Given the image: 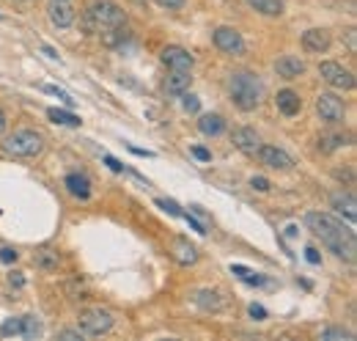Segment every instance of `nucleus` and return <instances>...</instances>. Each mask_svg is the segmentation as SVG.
I'll use <instances>...</instances> for the list:
<instances>
[{
    "instance_id": "nucleus-1",
    "label": "nucleus",
    "mask_w": 357,
    "mask_h": 341,
    "mask_svg": "<svg viewBox=\"0 0 357 341\" xmlns=\"http://www.w3.org/2000/svg\"><path fill=\"white\" fill-rule=\"evenodd\" d=\"M305 226L308 231L322 240V245L336 254L338 259H347V262H355L357 256V240L352 226H347L341 218L330 215V212H308L305 215Z\"/></svg>"
},
{
    "instance_id": "nucleus-2",
    "label": "nucleus",
    "mask_w": 357,
    "mask_h": 341,
    "mask_svg": "<svg viewBox=\"0 0 357 341\" xmlns=\"http://www.w3.org/2000/svg\"><path fill=\"white\" fill-rule=\"evenodd\" d=\"M83 30L85 33H108L113 28L127 25V14L121 6H116L113 0H94L85 11H83Z\"/></svg>"
},
{
    "instance_id": "nucleus-3",
    "label": "nucleus",
    "mask_w": 357,
    "mask_h": 341,
    "mask_svg": "<svg viewBox=\"0 0 357 341\" xmlns=\"http://www.w3.org/2000/svg\"><path fill=\"white\" fill-rule=\"evenodd\" d=\"M228 91H231L234 105L245 113L256 110L261 105V96H264V85H261L258 74H253V72H234L231 83H228Z\"/></svg>"
},
{
    "instance_id": "nucleus-4",
    "label": "nucleus",
    "mask_w": 357,
    "mask_h": 341,
    "mask_svg": "<svg viewBox=\"0 0 357 341\" xmlns=\"http://www.w3.org/2000/svg\"><path fill=\"white\" fill-rule=\"evenodd\" d=\"M0 149L8 157H36L44 149V138L36 130H14L11 135L3 138Z\"/></svg>"
},
{
    "instance_id": "nucleus-5",
    "label": "nucleus",
    "mask_w": 357,
    "mask_h": 341,
    "mask_svg": "<svg viewBox=\"0 0 357 341\" xmlns=\"http://www.w3.org/2000/svg\"><path fill=\"white\" fill-rule=\"evenodd\" d=\"M116 325V317L113 311L102 309V306H94V309H85L77 320V328L83 331V336H91V339H99L105 333H110Z\"/></svg>"
},
{
    "instance_id": "nucleus-6",
    "label": "nucleus",
    "mask_w": 357,
    "mask_h": 341,
    "mask_svg": "<svg viewBox=\"0 0 357 341\" xmlns=\"http://www.w3.org/2000/svg\"><path fill=\"white\" fill-rule=\"evenodd\" d=\"M319 74H322V80H325L327 85H333V88H338V91L355 88V74H352L349 69H344L341 63H336V61H322V63H319Z\"/></svg>"
},
{
    "instance_id": "nucleus-7",
    "label": "nucleus",
    "mask_w": 357,
    "mask_h": 341,
    "mask_svg": "<svg viewBox=\"0 0 357 341\" xmlns=\"http://www.w3.org/2000/svg\"><path fill=\"white\" fill-rule=\"evenodd\" d=\"M212 39H214V47H217L220 52H225V55H245V50H247L242 33H239L236 28H228V25L217 28Z\"/></svg>"
},
{
    "instance_id": "nucleus-8",
    "label": "nucleus",
    "mask_w": 357,
    "mask_h": 341,
    "mask_svg": "<svg viewBox=\"0 0 357 341\" xmlns=\"http://www.w3.org/2000/svg\"><path fill=\"white\" fill-rule=\"evenodd\" d=\"M316 110H319L322 121H327V124H341L344 116H347L344 99H338L336 94H322V96L316 99Z\"/></svg>"
},
{
    "instance_id": "nucleus-9",
    "label": "nucleus",
    "mask_w": 357,
    "mask_h": 341,
    "mask_svg": "<svg viewBox=\"0 0 357 341\" xmlns=\"http://www.w3.org/2000/svg\"><path fill=\"white\" fill-rule=\"evenodd\" d=\"M256 154H258L261 165H267V168H272V171H292V168H294V157L286 154V152L278 149V146H261Z\"/></svg>"
},
{
    "instance_id": "nucleus-10",
    "label": "nucleus",
    "mask_w": 357,
    "mask_h": 341,
    "mask_svg": "<svg viewBox=\"0 0 357 341\" xmlns=\"http://www.w3.org/2000/svg\"><path fill=\"white\" fill-rule=\"evenodd\" d=\"M192 300H195V306H198L201 311H206V314H220V311H225V306H228V300H225V295H223L220 289H198V292L192 295Z\"/></svg>"
},
{
    "instance_id": "nucleus-11",
    "label": "nucleus",
    "mask_w": 357,
    "mask_h": 341,
    "mask_svg": "<svg viewBox=\"0 0 357 341\" xmlns=\"http://www.w3.org/2000/svg\"><path fill=\"white\" fill-rule=\"evenodd\" d=\"M234 146H236L242 154L256 157V152L261 149V138H258V132H256V130H250V127H239V130H234Z\"/></svg>"
},
{
    "instance_id": "nucleus-12",
    "label": "nucleus",
    "mask_w": 357,
    "mask_h": 341,
    "mask_svg": "<svg viewBox=\"0 0 357 341\" xmlns=\"http://www.w3.org/2000/svg\"><path fill=\"white\" fill-rule=\"evenodd\" d=\"M171 259L181 265V267H190V265H195L198 262V248L187 240V237H176L174 242H171Z\"/></svg>"
},
{
    "instance_id": "nucleus-13",
    "label": "nucleus",
    "mask_w": 357,
    "mask_h": 341,
    "mask_svg": "<svg viewBox=\"0 0 357 341\" xmlns=\"http://www.w3.org/2000/svg\"><path fill=\"white\" fill-rule=\"evenodd\" d=\"M330 44H333V39H330V33L325 28H311V30L303 33V47L308 52H327Z\"/></svg>"
},
{
    "instance_id": "nucleus-14",
    "label": "nucleus",
    "mask_w": 357,
    "mask_h": 341,
    "mask_svg": "<svg viewBox=\"0 0 357 341\" xmlns=\"http://www.w3.org/2000/svg\"><path fill=\"white\" fill-rule=\"evenodd\" d=\"M47 14H50V22L55 28H69L74 22V8L69 6V0H52Z\"/></svg>"
},
{
    "instance_id": "nucleus-15",
    "label": "nucleus",
    "mask_w": 357,
    "mask_h": 341,
    "mask_svg": "<svg viewBox=\"0 0 357 341\" xmlns=\"http://www.w3.org/2000/svg\"><path fill=\"white\" fill-rule=\"evenodd\" d=\"M160 58H163V63L168 69H190L192 72V63H195V58L184 47H165Z\"/></svg>"
},
{
    "instance_id": "nucleus-16",
    "label": "nucleus",
    "mask_w": 357,
    "mask_h": 341,
    "mask_svg": "<svg viewBox=\"0 0 357 341\" xmlns=\"http://www.w3.org/2000/svg\"><path fill=\"white\" fill-rule=\"evenodd\" d=\"M330 207L338 212V215H344L349 223H355V218H357V201H355V196L347 190H341V193H333V198H330Z\"/></svg>"
},
{
    "instance_id": "nucleus-17",
    "label": "nucleus",
    "mask_w": 357,
    "mask_h": 341,
    "mask_svg": "<svg viewBox=\"0 0 357 341\" xmlns=\"http://www.w3.org/2000/svg\"><path fill=\"white\" fill-rule=\"evenodd\" d=\"M275 105H278V110H280L283 116H297V113L303 110V99H300V94H297V91H292V88L278 91Z\"/></svg>"
},
{
    "instance_id": "nucleus-18",
    "label": "nucleus",
    "mask_w": 357,
    "mask_h": 341,
    "mask_svg": "<svg viewBox=\"0 0 357 341\" xmlns=\"http://www.w3.org/2000/svg\"><path fill=\"white\" fill-rule=\"evenodd\" d=\"M190 83H192L190 69H171V74L165 77V91H168L171 96H181V94L190 88Z\"/></svg>"
},
{
    "instance_id": "nucleus-19",
    "label": "nucleus",
    "mask_w": 357,
    "mask_h": 341,
    "mask_svg": "<svg viewBox=\"0 0 357 341\" xmlns=\"http://www.w3.org/2000/svg\"><path fill=\"white\" fill-rule=\"evenodd\" d=\"M275 72H278L280 77H286V80H294V77H300V74L305 72V63H303L297 55H280V58L275 61Z\"/></svg>"
},
{
    "instance_id": "nucleus-20",
    "label": "nucleus",
    "mask_w": 357,
    "mask_h": 341,
    "mask_svg": "<svg viewBox=\"0 0 357 341\" xmlns=\"http://www.w3.org/2000/svg\"><path fill=\"white\" fill-rule=\"evenodd\" d=\"M198 130L206 135V138H217L223 130H225V118L220 113H203L198 118Z\"/></svg>"
},
{
    "instance_id": "nucleus-21",
    "label": "nucleus",
    "mask_w": 357,
    "mask_h": 341,
    "mask_svg": "<svg viewBox=\"0 0 357 341\" xmlns=\"http://www.w3.org/2000/svg\"><path fill=\"white\" fill-rule=\"evenodd\" d=\"M63 185H66V190H69L72 196H77V198H88V196H91V182H88L85 174H69Z\"/></svg>"
},
{
    "instance_id": "nucleus-22",
    "label": "nucleus",
    "mask_w": 357,
    "mask_h": 341,
    "mask_svg": "<svg viewBox=\"0 0 357 341\" xmlns=\"http://www.w3.org/2000/svg\"><path fill=\"white\" fill-rule=\"evenodd\" d=\"M41 320L39 317H33V314H25V317H19V336L28 341L39 339L41 336Z\"/></svg>"
},
{
    "instance_id": "nucleus-23",
    "label": "nucleus",
    "mask_w": 357,
    "mask_h": 341,
    "mask_svg": "<svg viewBox=\"0 0 357 341\" xmlns=\"http://www.w3.org/2000/svg\"><path fill=\"white\" fill-rule=\"evenodd\" d=\"M245 3L264 17H280L283 14V0H245Z\"/></svg>"
},
{
    "instance_id": "nucleus-24",
    "label": "nucleus",
    "mask_w": 357,
    "mask_h": 341,
    "mask_svg": "<svg viewBox=\"0 0 357 341\" xmlns=\"http://www.w3.org/2000/svg\"><path fill=\"white\" fill-rule=\"evenodd\" d=\"M231 273L239 276V278H242L245 284H250V287H267V284H269L261 273H253L250 267H242V265H231Z\"/></svg>"
},
{
    "instance_id": "nucleus-25",
    "label": "nucleus",
    "mask_w": 357,
    "mask_h": 341,
    "mask_svg": "<svg viewBox=\"0 0 357 341\" xmlns=\"http://www.w3.org/2000/svg\"><path fill=\"white\" fill-rule=\"evenodd\" d=\"M47 118L55 121V124H63V127H80V124H83L80 116H74V113H69V110H61V107H50V110H47Z\"/></svg>"
},
{
    "instance_id": "nucleus-26",
    "label": "nucleus",
    "mask_w": 357,
    "mask_h": 341,
    "mask_svg": "<svg viewBox=\"0 0 357 341\" xmlns=\"http://www.w3.org/2000/svg\"><path fill=\"white\" fill-rule=\"evenodd\" d=\"M352 339H355V333L347 331V328H327V331H322V341H352Z\"/></svg>"
},
{
    "instance_id": "nucleus-27",
    "label": "nucleus",
    "mask_w": 357,
    "mask_h": 341,
    "mask_svg": "<svg viewBox=\"0 0 357 341\" xmlns=\"http://www.w3.org/2000/svg\"><path fill=\"white\" fill-rule=\"evenodd\" d=\"M344 143H347V138H344V135H330V138L319 141V149H322V152H336V149H341Z\"/></svg>"
},
{
    "instance_id": "nucleus-28",
    "label": "nucleus",
    "mask_w": 357,
    "mask_h": 341,
    "mask_svg": "<svg viewBox=\"0 0 357 341\" xmlns=\"http://www.w3.org/2000/svg\"><path fill=\"white\" fill-rule=\"evenodd\" d=\"M0 336H19V317H11V320H6L3 325H0Z\"/></svg>"
},
{
    "instance_id": "nucleus-29",
    "label": "nucleus",
    "mask_w": 357,
    "mask_h": 341,
    "mask_svg": "<svg viewBox=\"0 0 357 341\" xmlns=\"http://www.w3.org/2000/svg\"><path fill=\"white\" fill-rule=\"evenodd\" d=\"M157 207H160V209H165V212H168V215H174V218H181V215H184V212H181V207H178L174 198H157Z\"/></svg>"
},
{
    "instance_id": "nucleus-30",
    "label": "nucleus",
    "mask_w": 357,
    "mask_h": 341,
    "mask_svg": "<svg viewBox=\"0 0 357 341\" xmlns=\"http://www.w3.org/2000/svg\"><path fill=\"white\" fill-rule=\"evenodd\" d=\"M181 105H184L187 113H198V110H201V99H198L195 94H187V91L181 94Z\"/></svg>"
},
{
    "instance_id": "nucleus-31",
    "label": "nucleus",
    "mask_w": 357,
    "mask_h": 341,
    "mask_svg": "<svg viewBox=\"0 0 357 341\" xmlns=\"http://www.w3.org/2000/svg\"><path fill=\"white\" fill-rule=\"evenodd\" d=\"M44 91H47V94H52V96H58V99H63V105H69V107L74 105V99H72L66 91H61L58 85H44Z\"/></svg>"
},
{
    "instance_id": "nucleus-32",
    "label": "nucleus",
    "mask_w": 357,
    "mask_h": 341,
    "mask_svg": "<svg viewBox=\"0 0 357 341\" xmlns=\"http://www.w3.org/2000/svg\"><path fill=\"white\" fill-rule=\"evenodd\" d=\"M250 187L258 190V193H267L272 185H269V179H264V176H253V179H250Z\"/></svg>"
},
{
    "instance_id": "nucleus-33",
    "label": "nucleus",
    "mask_w": 357,
    "mask_h": 341,
    "mask_svg": "<svg viewBox=\"0 0 357 341\" xmlns=\"http://www.w3.org/2000/svg\"><path fill=\"white\" fill-rule=\"evenodd\" d=\"M39 265H41V267H55V265H58V254L44 251V254L39 256Z\"/></svg>"
},
{
    "instance_id": "nucleus-34",
    "label": "nucleus",
    "mask_w": 357,
    "mask_h": 341,
    "mask_svg": "<svg viewBox=\"0 0 357 341\" xmlns=\"http://www.w3.org/2000/svg\"><path fill=\"white\" fill-rule=\"evenodd\" d=\"M17 256H19V254H17L14 248H0V262H3V265H14Z\"/></svg>"
},
{
    "instance_id": "nucleus-35",
    "label": "nucleus",
    "mask_w": 357,
    "mask_h": 341,
    "mask_svg": "<svg viewBox=\"0 0 357 341\" xmlns=\"http://www.w3.org/2000/svg\"><path fill=\"white\" fill-rule=\"evenodd\" d=\"M58 339H63V341H83L85 336H83V331L77 328V331H61V333H58Z\"/></svg>"
},
{
    "instance_id": "nucleus-36",
    "label": "nucleus",
    "mask_w": 357,
    "mask_h": 341,
    "mask_svg": "<svg viewBox=\"0 0 357 341\" xmlns=\"http://www.w3.org/2000/svg\"><path fill=\"white\" fill-rule=\"evenodd\" d=\"M192 154H195L201 163H209V160H212V152H209V149H203V146H192Z\"/></svg>"
},
{
    "instance_id": "nucleus-37",
    "label": "nucleus",
    "mask_w": 357,
    "mask_h": 341,
    "mask_svg": "<svg viewBox=\"0 0 357 341\" xmlns=\"http://www.w3.org/2000/svg\"><path fill=\"white\" fill-rule=\"evenodd\" d=\"M250 317L261 322V320H267V309H264V306H258V303H253V306H250Z\"/></svg>"
},
{
    "instance_id": "nucleus-38",
    "label": "nucleus",
    "mask_w": 357,
    "mask_h": 341,
    "mask_svg": "<svg viewBox=\"0 0 357 341\" xmlns=\"http://www.w3.org/2000/svg\"><path fill=\"white\" fill-rule=\"evenodd\" d=\"M154 3L163 6V8H168V11H178L184 6V0H154Z\"/></svg>"
},
{
    "instance_id": "nucleus-39",
    "label": "nucleus",
    "mask_w": 357,
    "mask_h": 341,
    "mask_svg": "<svg viewBox=\"0 0 357 341\" xmlns=\"http://www.w3.org/2000/svg\"><path fill=\"white\" fill-rule=\"evenodd\" d=\"M181 218H184V220H187V223H190V226H192V229H195L198 234H206V226H203L201 220H195L192 215H181Z\"/></svg>"
},
{
    "instance_id": "nucleus-40",
    "label": "nucleus",
    "mask_w": 357,
    "mask_h": 341,
    "mask_svg": "<svg viewBox=\"0 0 357 341\" xmlns=\"http://www.w3.org/2000/svg\"><path fill=\"white\" fill-rule=\"evenodd\" d=\"M305 259L311 262V265H322V256H319V251L311 245V248H305Z\"/></svg>"
},
{
    "instance_id": "nucleus-41",
    "label": "nucleus",
    "mask_w": 357,
    "mask_h": 341,
    "mask_svg": "<svg viewBox=\"0 0 357 341\" xmlns=\"http://www.w3.org/2000/svg\"><path fill=\"white\" fill-rule=\"evenodd\" d=\"M105 163H108V165H110V168H113L116 174H121V171H124V165H121V163H119L116 157H110V154H105Z\"/></svg>"
},
{
    "instance_id": "nucleus-42",
    "label": "nucleus",
    "mask_w": 357,
    "mask_h": 341,
    "mask_svg": "<svg viewBox=\"0 0 357 341\" xmlns=\"http://www.w3.org/2000/svg\"><path fill=\"white\" fill-rule=\"evenodd\" d=\"M8 281H11V287H17V289H22V287H25L22 273H11V276H8Z\"/></svg>"
},
{
    "instance_id": "nucleus-43",
    "label": "nucleus",
    "mask_w": 357,
    "mask_h": 341,
    "mask_svg": "<svg viewBox=\"0 0 357 341\" xmlns=\"http://www.w3.org/2000/svg\"><path fill=\"white\" fill-rule=\"evenodd\" d=\"M347 44H349V52L355 55V52H357V44H355V28H349V30H347Z\"/></svg>"
},
{
    "instance_id": "nucleus-44",
    "label": "nucleus",
    "mask_w": 357,
    "mask_h": 341,
    "mask_svg": "<svg viewBox=\"0 0 357 341\" xmlns=\"http://www.w3.org/2000/svg\"><path fill=\"white\" fill-rule=\"evenodd\" d=\"M132 154H138V157H154V152H146V149H138V146H127Z\"/></svg>"
},
{
    "instance_id": "nucleus-45",
    "label": "nucleus",
    "mask_w": 357,
    "mask_h": 341,
    "mask_svg": "<svg viewBox=\"0 0 357 341\" xmlns=\"http://www.w3.org/2000/svg\"><path fill=\"white\" fill-rule=\"evenodd\" d=\"M6 124H8V121H6V113H3V110H0V135H3V132H6Z\"/></svg>"
},
{
    "instance_id": "nucleus-46",
    "label": "nucleus",
    "mask_w": 357,
    "mask_h": 341,
    "mask_svg": "<svg viewBox=\"0 0 357 341\" xmlns=\"http://www.w3.org/2000/svg\"><path fill=\"white\" fill-rule=\"evenodd\" d=\"M190 209H192V212H195V215H198V218H206V212H203V209H201V207H190Z\"/></svg>"
}]
</instances>
